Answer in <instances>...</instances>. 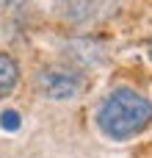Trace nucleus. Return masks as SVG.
Masks as SVG:
<instances>
[{
    "mask_svg": "<svg viewBox=\"0 0 152 158\" xmlns=\"http://www.w3.org/2000/svg\"><path fill=\"white\" fill-rule=\"evenodd\" d=\"M150 122H152V103L133 89L111 92L97 111V125L111 139H130L138 131H144Z\"/></svg>",
    "mask_w": 152,
    "mask_h": 158,
    "instance_id": "1",
    "label": "nucleus"
},
{
    "mask_svg": "<svg viewBox=\"0 0 152 158\" xmlns=\"http://www.w3.org/2000/svg\"><path fill=\"white\" fill-rule=\"evenodd\" d=\"M36 86L50 100H69L80 92V75L64 67H47L36 75Z\"/></svg>",
    "mask_w": 152,
    "mask_h": 158,
    "instance_id": "2",
    "label": "nucleus"
},
{
    "mask_svg": "<svg viewBox=\"0 0 152 158\" xmlns=\"http://www.w3.org/2000/svg\"><path fill=\"white\" fill-rule=\"evenodd\" d=\"M17 81H19L17 61H14L8 53H0V97L11 94V92L17 89Z\"/></svg>",
    "mask_w": 152,
    "mask_h": 158,
    "instance_id": "3",
    "label": "nucleus"
},
{
    "mask_svg": "<svg viewBox=\"0 0 152 158\" xmlns=\"http://www.w3.org/2000/svg\"><path fill=\"white\" fill-rule=\"evenodd\" d=\"M0 125H3L6 131H17V125H19V114H17V111H3V114H0Z\"/></svg>",
    "mask_w": 152,
    "mask_h": 158,
    "instance_id": "4",
    "label": "nucleus"
},
{
    "mask_svg": "<svg viewBox=\"0 0 152 158\" xmlns=\"http://www.w3.org/2000/svg\"><path fill=\"white\" fill-rule=\"evenodd\" d=\"M14 3H22V0H0V6H14Z\"/></svg>",
    "mask_w": 152,
    "mask_h": 158,
    "instance_id": "5",
    "label": "nucleus"
},
{
    "mask_svg": "<svg viewBox=\"0 0 152 158\" xmlns=\"http://www.w3.org/2000/svg\"><path fill=\"white\" fill-rule=\"evenodd\" d=\"M150 58H152V44H150Z\"/></svg>",
    "mask_w": 152,
    "mask_h": 158,
    "instance_id": "6",
    "label": "nucleus"
}]
</instances>
